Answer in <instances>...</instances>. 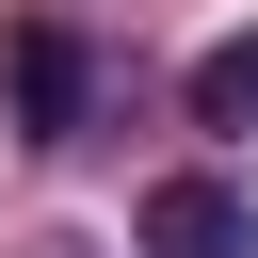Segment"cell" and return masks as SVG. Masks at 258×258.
<instances>
[{"label":"cell","mask_w":258,"mask_h":258,"mask_svg":"<svg viewBox=\"0 0 258 258\" xmlns=\"http://www.w3.org/2000/svg\"><path fill=\"white\" fill-rule=\"evenodd\" d=\"M0 81H16V145H81V113H97V48H81L64 16H16V32H0Z\"/></svg>","instance_id":"obj_1"},{"label":"cell","mask_w":258,"mask_h":258,"mask_svg":"<svg viewBox=\"0 0 258 258\" xmlns=\"http://www.w3.org/2000/svg\"><path fill=\"white\" fill-rule=\"evenodd\" d=\"M129 242H145V258H258V194L194 161V177H161V194L129 210Z\"/></svg>","instance_id":"obj_2"},{"label":"cell","mask_w":258,"mask_h":258,"mask_svg":"<svg viewBox=\"0 0 258 258\" xmlns=\"http://www.w3.org/2000/svg\"><path fill=\"white\" fill-rule=\"evenodd\" d=\"M194 129H258V32H210L194 48Z\"/></svg>","instance_id":"obj_3"}]
</instances>
